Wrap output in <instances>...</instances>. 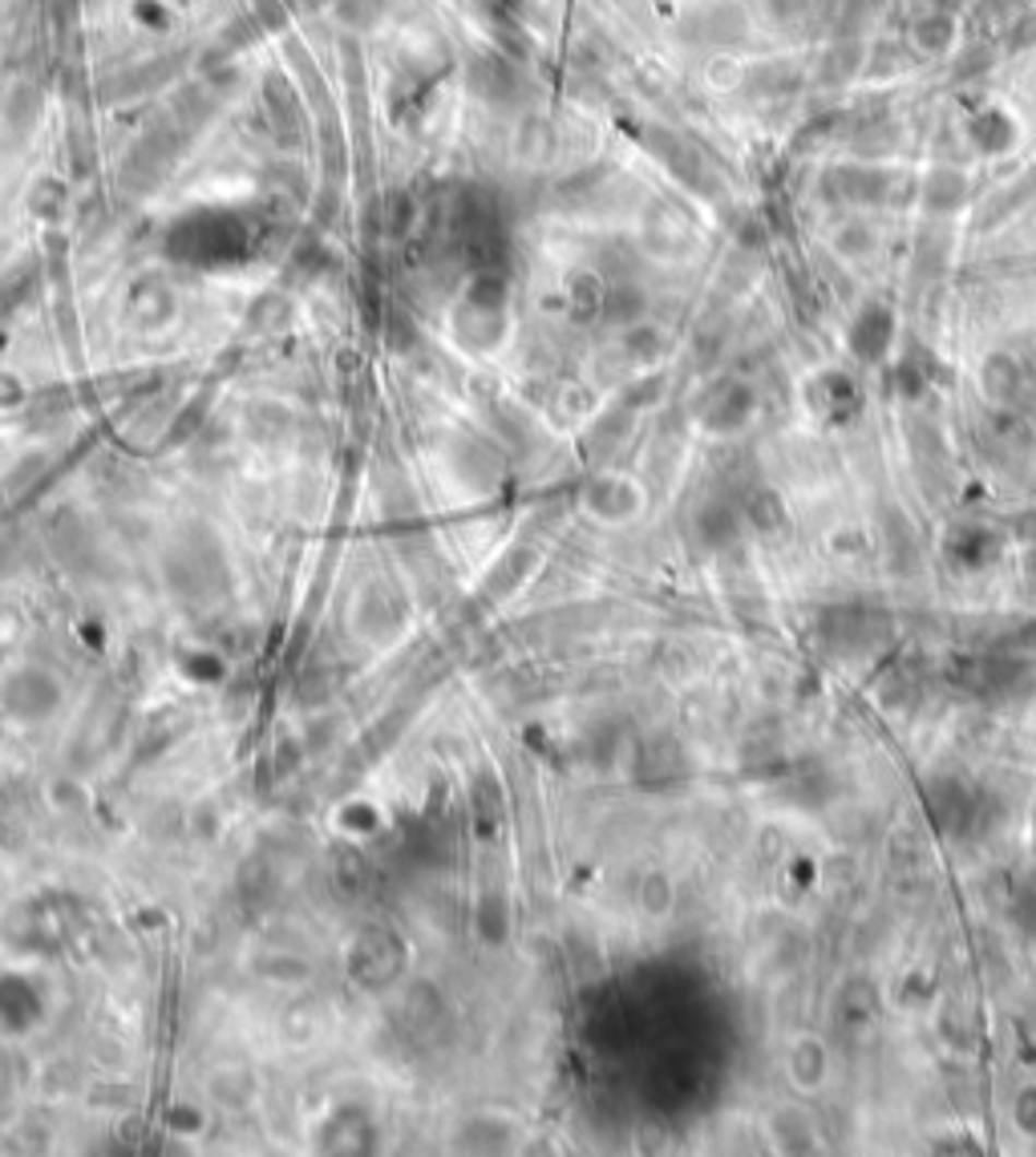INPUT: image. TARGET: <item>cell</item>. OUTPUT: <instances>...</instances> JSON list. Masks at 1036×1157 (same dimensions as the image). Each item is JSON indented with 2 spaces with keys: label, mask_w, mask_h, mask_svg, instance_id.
<instances>
[{
  "label": "cell",
  "mask_w": 1036,
  "mask_h": 1157,
  "mask_svg": "<svg viewBox=\"0 0 1036 1157\" xmlns=\"http://www.w3.org/2000/svg\"><path fill=\"white\" fill-rule=\"evenodd\" d=\"M789 1073H794V1081L801 1088L822 1085V1076H826V1048L818 1045V1040H798L794 1057H789Z\"/></svg>",
  "instance_id": "1"
}]
</instances>
